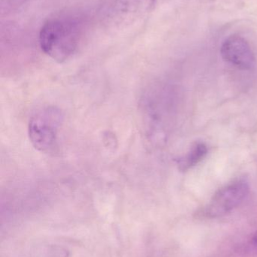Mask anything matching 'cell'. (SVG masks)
Listing matches in <instances>:
<instances>
[{"mask_svg":"<svg viewBox=\"0 0 257 257\" xmlns=\"http://www.w3.org/2000/svg\"><path fill=\"white\" fill-rule=\"evenodd\" d=\"M79 33L73 21L51 20L39 33L41 49L55 61L62 63L72 57L78 47Z\"/></svg>","mask_w":257,"mask_h":257,"instance_id":"obj_1","label":"cell"},{"mask_svg":"<svg viewBox=\"0 0 257 257\" xmlns=\"http://www.w3.org/2000/svg\"><path fill=\"white\" fill-rule=\"evenodd\" d=\"M62 120L61 111L54 106L41 108L32 116L29 123V137L36 150L42 153L54 151Z\"/></svg>","mask_w":257,"mask_h":257,"instance_id":"obj_2","label":"cell"},{"mask_svg":"<svg viewBox=\"0 0 257 257\" xmlns=\"http://www.w3.org/2000/svg\"><path fill=\"white\" fill-rule=\"evenodd\" d=\"M248 183L244 179H238L225 185L218 190L205 208L209 217L225 215L236 208L247 197Z\"/></svg>","mask_w":257,"mask_h":257,"instance_id":"obj_3","label":"cell"},{"mask_svg":"<svg viewBox=\"0 0 257 257\" xmlns=\"http://www.w3.org/2000/svg\"><path fill=\"white\" fill-rule=\"evenodd\" d=\"M220 54L225 61L245 70L252 69L256 62L250 44L239 35L229 36L222 44Z\"/></svg>","mask_w":257,"mask_h":257,"instance_id":"obj_4","label":"cell"},{"mask_svg":"<svg viewBox=\"0 0 257 257\" xmlns=\"http://www.w3.org/2000/svg\"><path fill=\"white\" fill-rule=\"evenodd\" d=\"M208 154L206 145L202 142L195 144L187 155L178 161V166L182 171H187L200 163Z\"/></svg>","mask_w":257,"mask_h":257,"instance_id":"obj_5","label":"cell"},{"mask_svg":"<svg viewBox=\"0 0 257 257\" xmlns=\"http://www.w3.org/2000/svg\"><path fill=\"white\" fill-rule=\"evenodd\" d=\"M252 243H253V247L257 250V232L255 234L253 238V241H252Z\"/></svg>","mask_w":257,"mask_h":257,"instance_id":"obj_6","label":"cell"}]
</instances>
